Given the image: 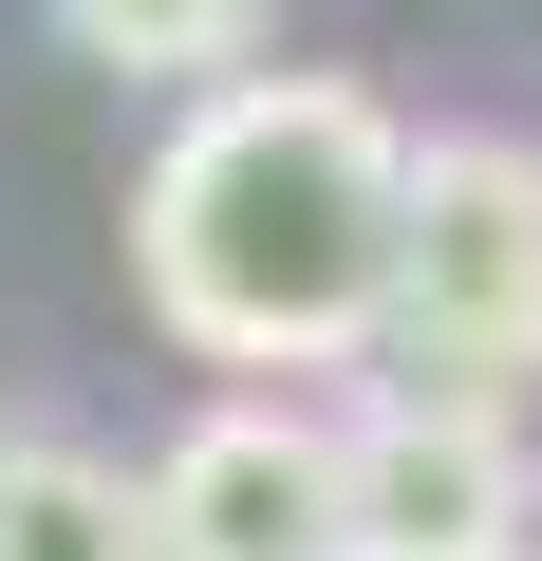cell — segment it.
<instances>
[{"label":"cell","mask_w":542,"mask_h":561,"mask_svg":"<svg viewBox=\"0 0 542 561\" xmlns=\"http://www.w3.org/2000/svg\"><path fill=\"white\" fill-rule=\"evenodd\" d=\"M393 187L412 131L374 76H224L131 187V280L224 375H337L393 300Z\"/></svg>","instance_id":"6da1fadb"},{"label":"cell","mask_w":542,"mask_h":561,"mask_svg":"<svg viewBox=\"0 0 542 561\" xmlns=\"http://www.w3.org/2000/svg\"><path fill=\"white\" fill-rule=\"evenodd\" d=\"M374 337H393V375L430 412H505L542 375V150H505V131H430L412 150Z\"/></svg>","instance_id":"7a4b0ae2"},{"label":"cell","mask_w":542,"mask_h":561,"mask_svg":"<svg viewBox=\"0 0 542 561\" xmlns=\"http://www.w3.org/2000/svg\"><path fill=\"white\" fill-rule=\"evenodd\" d=\"M150 561H337V431L281 393H224L150 449Z\"/></svg>","instance_id":"3957f363"},{"label":"cell","mask_w":542,"mask_h":561,"mask_svg":"<svg viewBox=\"0 0 542 561\" xmlns=\"http://www.w3.org/2000/svg\"><path fill=\"white\" fill-rule=\"evenodd\" d=\"M337 561H523V431L430 393L337 431Z\"/></svg>","instance_id":"277c9868"},{"label":"cell","mask_w":542,"mask_h":561,"mask_svg":"<svg viewBox=\"0 0 542 561\" xmlns=\"http://www.w3.org/2000/svg\"><path fill=\"white\" fill-rule=\"evenodd\" d=\"M0 561H150V505H131V468H94V449H0Z\"/></svg>","instance_id":"5b68a950"},{"label":"cell","mask_w":542,"mask_h":561,"mask_svg":"<svg viewBox=\"0 0 542 561\" xmlns=\"http://www.w3.org/2000/svg\"><path fill=\"white\" fill-rule=\"evenodd\" d=\"M57 20H76L94 57H131V76H224V57L262 38V0H57Z\"/></svg>","instance_id":"8992f818"},{"label":"cell","mask_w":542,"mask_h":561,"mask_svg":"<svg viewBox=\"0 0 542 561\" xmlns=\"http://www.w3.org/2000/svg\"><path fill=\"white\" fill-rule=\"evenodd\" d=\"M523 561H542V542H523Z\"/></svg>","instance_id":"52a82bcc"}]
</instances>
